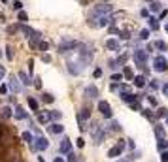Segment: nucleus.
Returning <instances> with one entry per match:
<instances>
[{
    "mask_svg": "<svg viewBox=\"0 0 168 162\" xmlns=\"http://www.w3.org/2000/svg\"><path fill=\"white\" fill-rule=\"evenodd\" d=\"M157 117H168V109H166V107H159Z\"/></svg>",
    "mask_w": 168,
    "mask_h": 162,
    "instance_id": "25",
    "label": "nucleus"
},
{
    "mask_svg": "<svg viewBox=\"0 0 168 162\" xmlns=\"http://www.w3.org/2000/svg\"><path fill=\"white\" fill-rule=\"evenodd\" d=\"M151 10H153V11H159V10H161V4H159V2H153V4H151Z\"/></svg>",
    "mask_w": 168,
    "mask_h": 162,
    "instance_id": "41",
    "label": "nucleus"
},
{
    "mask_svg": "<svg viewBox=\"0 0 168 162\" xmlns=\"http://www.w3.org/2000/svg\"><path fill=\"white\" fill-rule=\"evenodd\" d=\"M140 13H142V17H149V11H148V10H142Z\"/></svg>",
    "mask_w": 168,
    "mask_h": 162,
    "instance_id": "47",
    "label": "nucleus"
},
{
    "mask_svg": "<svg viewBox=\"0 0 168 162\" xmlns=\"http://www.w3.org/2000/svg\"><path fill=\"white\" fill-rule=\"evenodd\" d=\"M132 81H134V85H136V87H140V89H142L143 85H146V77H143V76H136Z\"/></svg>",
    "mask_w": 168,
    "mask_h": 162,
    "instance_id": "13",
    "label": "nucleus"
},
{
    "mask_svg": "<svg viewBox=\"0 0 168 162\" xmlns=\"http://www.w3.org/2000/svg\"><path fill=\"white\" fill-rule=\"evenodd\" d=\"M38 47H40L42 51H47V47H49V45H47V42H40V43H38Z\"/></svg>",
    "mask_w": 168,
    "mask_h": 162,
    "instance_id": "36",
    "label": "nucleus"
},
{
    "mask_svg": "<svg viewBox=\"0 0 168 162\" xmlns=\"http://www.w3.org/2000/svg\"><path fill=\"white\" fill-rule=\"evenodd\" d=\"M153 45H155V47H157V49H161V51H166V49H168V45H166V43H164L162 40H159V42H155Z\"/></svg>",
    "mask_w": 168,
    "mask_h": 162,
    "instance_id": "21",
    "label": "nucleus"
},
{
    "mask_svg": "<svg viewBox=\"0 0 168 162\" xmlns=\"http://www.w3.org/2000/svg\"><path fill=\"white\" fill-rule=\"evenodd\" d=\"M121 98L125 100V102H129V104H132V102H136L138 100V94H130V92H123V94H121Z\"/></svg>",
    "mask_w": 168,
    "mask_h": 162,
    "instance_id": "9",
    "label": "nucleus"
},
{
    "mask_svg": "<svg viewBox=\"0 0 168 162\" xmlns=\"http://www.w3.org/2000/svg\"><path fill=\"white\" fill-rule=\"evenodd\" d=\"M91 117V111L85 107V109H81V113H79V123H83V121H87Z\"/></svg>",
    "mask_w": 168,
    "mask_h": 162,
    "instance_id": "15",
    "label": "nucleus"
},
{
    "mask_svg": "<svg viewBox=\"0 0 168 162\" xmlns=\"http://www.w3.org/2000/svg\"><path fill=\"white\" fill-rule=\"evenodd\" d=\"M123 76H125L127 79H134V74H132V70H130V68H129V66H127V68H125V70H123Z\"/></svg>",
    "mask_w": 168,
    "mask_h": 162,
    "instance_id": "23",
    "label": "nucleus"
},
{
    "mask_svg": "<svg viewBox=\"0 0 168 162\" xmlns=\"http://www.w3.org/2000/svg\"><path fill=\"white\" fill-rule=\"evenodd\" d=\"M140 38H142V40H148V38H149V30H148V28H143V30L140 32Z\"/></svg>",
    "mask_w": 168,
    "mask_h": 162,
    "instance_id": "29",
    "label": "nucleus"
},
{
    "mask_svg": "<svg viewBox=\"0 0 168 162\" xmlns=\"http://www.w3.org/2000/svg\"><path fill=\"white\" fill-rule=\"evenodd\" d=\"M134 60H136V64H138L140 68H143V66H146V60H148V51H146V49L134 51Z\"/></svg>",
    "mask_w": 168,
    "mask_h": 162,
    "instance_id": "3",
    "label": "nucleus"
},
{
    "mask_svg": "<svg viewBox=\"0 0 168 162\" xmlns=\"http://www.w3.org/2000/svg\"><path fill=\"white\" fill-rule=\"evenodd\" d=\"M19 77H21V83L23 85H30V81H29V77H27L25 72H19Z\"/></svg>",
    "mask_w": 168,
    "mask_h": 162,
    "instance_id": "24",
    "label": "nucleus"
},
{
    "mask_svg": "<svg viewBox=\"0 0 168 162\" xmlns=\"http://www.w3.org/2000/svg\"><path fill=\"white\" fill-rule=\"evenodd\" d=\"M110 17L108 15H104V17H98V27H106V25H110Z\"/></svg>",
    "mask_w": 168,
    "mask_h": 162,
    "instance_id": "19",
    "label": "nucleus"
},
{
    "mask_svg": "<svg viewBox=\"0 0 168 162\" xmlns=\"http://www.w3.org/2000/svg\"><path fill=\"white\" fill-rule=\"evenodd\" d=\"M55 162H64V160H62L61 156H57V158H55Z\"/></svg>",
    "mask_w": 168,
    "mask_h": 162,
    "instance_id": "50",
    "label": "nucleus"
},
{
    "mask_svg": "<svg viewBox=\"0 0 168 162\" xmlns=\"http://www.w3.org/2000/svg\"><path fill=\"white\" fill-rule=\"evenodd\" d=\"M161 162H168V151H162L161 153Z\"/></svg>",
    "mask_w": 168,
    "mask_h": 162,
    "instance_id": "38",
    "label": "nucleus"
},
{
    "mask_svg": "<svg viewBox=\"0 0 168 162\" xmlns=\"http://www.w3.org/2000/svg\"><path fill=\"white\" fill-rule=\"evenodd\" d=\"M0 115H2L4 119H8V117H11V111H10V107L8 106H4V107H0Z\"/></svg>",
    "mask_w": 168,
    "mask_h": 162,
    "instance_id": "18",
    "label": "nucleus"
},
{
    "mask_svg": "<svg viewBox=\"0 0 168 162\" xmlns=\"http://www.w3.org/2000/svg\"><path fill=\"white\" fill-rule=\"evenodd\" d=\"M148 21H149V27H151V30H157V28H159V23H157V19H155V17H149Z\"/></svg>",
    "mask_w": 168,
    "mask_h": 162,
    "instance_id": "22",
    "label": "nucleus"
},
{
    "mask_svg": "<svg viewBox=\"0 0 168 162\" xmlns=\"http://www.w3.org/2000/svg\"><path fill=\"white\" fill-rule=\"evenodd\" d=\"M127 142H129V140H119V143H117L115 147H111V149L108 151V156H110V158H117L119 155H121V153H123V149H125V145H127Z\"/></svg>",
    "mask_w": 168,
    "mask_h": 162,
    "instance_id": "2",
    "label": "nucleus"
},
{
    "mask_svg": "<svg viewBox=\"0 0 168 162\" xmlns=\"http://www.w3.org/2000/svg\"><path fill=\"white\" fill-rule=\"evenodd\" d=\"M6 76V70H4V66H0V77H4Z\"/></svg>",
    "mask_w": 168,
    "mask_h": 162,
    "instance_id": "48",
    "label": "nucleus"
},
{
    "mask_svg": "<svg viewBox=\"0 0 168 162\" xmlns=\"http://www.w3.org/2000/svg\"><path fill=\"white\" fill-rule=\"evenodd\" d=\"M19 89H21V87H19L17 79H15V77L11 76V79H10V90H13V92H19Z\"/></svg>",
    "mask_w": 168,
    "mask_h": 162,
    "instance_id": "11",
    "label": "nucleus"
},
{
    "mask_svg": "<svg viewBox=\"0 0 168 162\" xmlns=\"http://www.w3.org/2000/svg\"><path fill=\"white\" fill-rule=\"evenodd\" d=\"M62 125H59V123H55V125H51V132L53 134H62Z\"/></svg>",
    "mask_w": 168,
    "mask_h": 162,
    "instance_id": "20",
    "label": "nucleus"
},
{
    "mask_svg": "<svg viewBox=\"0 0 168 162\" xmlns=\"http://www.w3.org/2000/svg\"><path fill=\"white\" fill-rule=\"evenodd\" d=\"M76 45H78L76 40H62V42L59 43V51H61V53H66L68 49H74Z\"/></svg>",
    "mask_w": 168,
    "mask_h": 162,
    "instance_id": "5",
    "label": "nucleus"
},
{
    "mask_svg": "<svg viewBox=\"0 0 168 162\" xmlns=\"http://www.w3.org/2000/svg\"><path fill=\"white\" fill-rule=\"evenodd\" d=\"M113 10V6L111 4H98L97 8H93V11H91V17H104L106 13H110Z\"/></svg>",
    "mask_w": 168,
    "mask_h": 162,
    "instance_id": "1",
    "label": "nucleus"
},
{
    "mask_svg": "<svg viewBox=\"0 0 168 162\" xmlns=\"http://www.w3.org/2000/svg\"><path fill=\"white\" fill-rule=\"evenodd\" d=\"M143 111V115H146V117H153V113L149 111V109H142Z\"/></svg>",
    "mask_w": 168,
    "mask_h": 162,
    "instance_id": "44",
    "label": "nucleus"
},
{
    "mask_svg": "<svg viewBox=\"0 0 168 162\" xmlns=\"http://www.w3.org/2000/svg\"><path fill=\"white\" fill-rule=\"evenodd\" d=\"M121 79H123V74H113L111 76V81H115V83H119Z\"/></svg>",
    "mask_w": 168,
    "mask_h": 162,
    "instance_id": "31",
    "label": "nucleus"
},
{
    "mask_svg": "<svg viewBox=\"0 0 168 162\" xmlns=\"http://www.w3.org/2000/svg\"><path fill=\"white\" fill-rule=\"evenodd\" d=\"M85 94H87L89 98H97V96H98V90H97V87H94V85H89V87L85 89Z\"/></svg>",
    "mask_w": 168,
    "mask_h": 162,
    "instance_id": "8",
    "label": "nucleus"
},
{
    "mask_svg": "<svg viewBox=\"0 0 168 162\" xmlns=\"http://www.w3.org/2000/svg\"><path fill=\"white\" fill-rule=\"evenodd\" d=\"M49 115H51V119H61V117H62V113H61V111H51Z\"/></svg>",
    "mask_w": 168,
    "mask_h": 162,
    "instance_id": "32",
    "label": "nucleus"
},
{
    "mask_svg": "<svg viewBox=\"0 0 168 162\" xmlns=\"http://www.w3.org/2000/svg\"><path fill=\"white\" fill-rule=\"evenodd\" d=\"M49 119H51V115H49V113H40V115H38V123H42V125H45Z\"/></svg>",
    "mask_w": 168,
    "mask_h": 162,
    "instance_id": "16",
    "label": "nucleus"
},
{
    "mask_svg": "<svg viewBox=\"0 0 168 162\" xmlns=\"http://www.w3.org/2000/svg\"><path fill=\"white\" fill-rule=\"evenodd\" d=\"M68 162H78V156L74 155V153H68V158H66Z\"/></svg>",
    "mask_w": 168,
    "mask_h": 162,
    "instance_id": "34",
    "label": "nucleus"
},
{
    "mask_svg": "<svg viewBox=\"0 0 168 162\" xmlns=\"http://www.w3.org/2000/svg\"><path fill=\"white\" fill-rule=\"evenodd\" d=\"M47 147H49V142H47V138L38 136V138H36V149L43 151V149H47Z\"/></svg>",
    "mask_w": 168,
    "mask_h": 162,
    "instance_id": "7",
    "label": "nucleus"
},
{
    "mask_svg": "<svg viewBox=\"0 0 168 162\" xmlns=\"http://www.w3.org/2000/svg\"><path fill=\"white\" fill-rule=\"evenodd\" d=\"M157 147H159V151L162 153V151L168 147V142H164V140H159V145H157Z\"/></svg>",
    "mask_w": 168,
    "mask_h": 162,
    "instance_id": "27",
    "label": "nucleus"
},
{
    "mask_svg": "<svg viewBox=\"0 0 168 162\" xmlns=\"http://www.w3.org/2000/svg\"><path fill=\"white\" fill-rule=\"evenodd\" d=\"M94 77H100L102 76V70H100V68H97V70H94V74H93Z\"/></svg>",
    "mask_w": 168,
    "mask_h": 162,
    "instance_id": "42",
    "label": "nucleus"
},
{
    "mask_svg": "<svg viewBox=\"0 0 168 162\" xmlns=\"http://www.w3.org/2000/svg\"><path fill=\"white\" fill-rule=\"evenodd\" d=\"M15 117H17V119H25V117H27L25 109H23L21 106H15Z\"/></svg>",
    "mask_w": 168,
    "mask_h": 162,
    "instance_id": "12",
    "label": "nucleus"
},
{
    "mask_svg": "<svg viewBox=\"0 0 168 162\" xmlns=\"http://www.w3.org/2000/svg\"><path fill=\"white\" fill-rule=\"evenodd\" d=\"M98 109H100V113L104 115L106 119H111V109H110L108 102H98Z\"/></svg>",
    "mask_w": 168,
    "mask_h": 162,
    "instance_id": "6",
    "label": "nucleus"
},
{
    "mask_svg": "<svg viewBox=\"0 0 168 162\" xmlns=\"http://www.w3.org/2000/svg\"><path fill=\"white\" fill-rule=\"evenodd\" d=\"M23 140H25L27 143H30L32 142V134L30 132H23Z\"/></svg>",
    "mask_w": 168,
    "mask_h": 162,
    "instance_id": "28",
    "label": "nucleus"
},
{
    "mask_svg": "<svg viewBox=\"0 0 168 162\" xmlns=\"http://www.w3.org/2000/svg\"><path fill=\"white\" fill-rule=\"evenodd\" d=\"M42 100H43V102H47V104H51V102H53V100H55V98H53V96H51V94H49V92H45V94H43V96H42Z\"/></svg>",
    "mask_w": 168,
    "mask_h": 162,
    "instance_id": "26",
    "label": "nucleus"
},
{
    "mask_svg": "<svg viewBox=\"0 0 168 162\" xmlns=\"http://www.w3.org/2000/svg\"><path fill=\"white\" fill-rule=\"evenodd\" d=\"M149 85H151V89H159V83H157V79H151V83H149Z\"/></svg>",
    "mask_w": 168,
    "mask_h": 162,
    "instance_id": "43",
    "label": "nucleus"
},
{
    "mask_svg": "<svg viewBox=\"0 0 168 162\" xmlns=\"http://www.w3.org/2000/svg\"><path fill=\"white\" fill-rule=\"evenodd\" d=\"M121 126H119V123H111V130H119Z\"/></svg>",
    "mask_w": 168,
    "mask_h": 162,
    "instance_id": "45",
    "label": "nucleus"
},
{
    "mask_svg": "<svg viewBox=\"0 0 168 162\" xmlns=\"http://www.w3.org/2000/svg\"><path fill=\"white\" fill-rule=\"evenodd\" d=\"M106 47L108 49H119V42L117 40H108L106 42Z\"/></svg>",
    "mask_w": 168,
    "mask_h": 162,
    "instance_id": "17",
    "label": "nucleus"
},
{
    "mask_svg": "<svg viewBox=\"0 0 168 162\" xmlns=\"http://www.w3.org/2000/svg\"><path fill=\"white\" fill-rule=\"evenodd\" d=\"M155 136L159 138V140H164V128L161 125H155Z\"/></svg>",
    "mask_w": 168,
    "mask_h": 162,
    "instance_id": "14",
    "label": "nucleus"
},
{
    "mask_svg": "<svg viewBox=\"0 0 168 162\" xmlns=\"http://www.w3.org/2000/svg\"><path fill=\"white\" fill-rule=\"evenodd\" d=\"M119 36H121L123 40H129V38H130V34H129V30H121V32H119Z\"/></svg>",
    "mask_w": 168,
    "mask_h": 162,
    "instance_id": "35",
    "label": "nucleus"
},
{
    "mask_svg": "<svg viewBox=\"0 0 168 162\" xmlns=\"http://www.w3.org/2000/svg\"><path fill=\"white\" fill-rule=\"evenodd\" d=\"M6 57H8L10 60L13 59V51H11V47H10V45H8V47H6Z\"/></svg>",
    "mask_w": 168,
    "mask_h": 162,
    "instance_id": "37",
    "label": "nucleus"
},
{
    "mask_svg": "<svg viewBox=\"0 0 168 162\" xmlns=\"http://www.w3.org/2000/svg\"><path fill=\"white\" fill-rule=\"evenodd\" d=\"M166 125H168V121H166Z\"/></svg>",
    "mask_w": 168,
    "mask_h": 162,
    "instance_id": "52",
    "label": "nucleus"
},
{
    "mask_svg": "<svg viewBox=\"0 0 168 162\" xmlns=\"http://www.w3.org/2000/svg\"><path fill=\"white\" fill-rule=\"evenodd\" d=\"M153 68L157 72H166V68H168V60L164 57H155L153 60Z\"/></svg>",
    "mask_w": 168,
    "mask_h": 162,
    "instance_id": "4",
    "label": "nucleus"
},
{
    "mask_svg": "<svg viewBox=\"0 0 168 162\" xmlns=\"http://www.w3.org/2000/svg\"><path fill=\"white\" fill-rule=\"evenodd\" d=\"M17 17H19V21H27V19H29V15H27L25 11H19V13H17Z\"/></svg>",
    "mask_w": 168,
    "mask_h": 162,
    "instance_id": "33",
    "label": "nucleus"
},
{
    "mask_svg": "<svg viewBox=\"0 0 168 162\" xmlns=\"http://www.w3.org/2000/svg\"><path fill=\"white\" fill-rule=\"evenodd\" d=\"M70 147H72L70 140H68V138H64L62 143H61V153H70Z\"/></svg>",
    "mask_w": 168,
    "mask_h": 162,
    "instance_id": "10",
    "label": "nucleus"
},
{
    "mask_svg": "<svg viewBox=\"0 0 168 162\" xmlns=\"http://www.w3.org/2000/svg\"><path fill=\"white\" fill-rule=\"evenodd\" d=\"M162 92H164V94L168 96V83H166V85H162Z\"/></svg>",
    "mask_w": 168,
    "mask_h": 162,
    "instance_id": "49",
    "label": "nucleus"
},
{
    "mask_svg": "<svg viewBox=\"0 0 168 162\" xmlns=\"http://www.w3.org/2000/svg\"><path fill=\"white\" fill-rule=\"evenodd\" d=\"M164 30H166V32H168V23H166V25H164Z\"/></svg>",
    "mask_w": 168,
    "mask_h": 162,
    "instance_id": "51",
    "label": "nucleus"
},
{
    "mask_svg": "<svg viewBox=\"0 0 168 162\" xmlns=\"http://www.w3.org/2000/svg\"><path fill=\"white\" fill-rule=\"evenodd\" d=\"M148 98H149V104H151V106H157V100H155L153 96H148Z\"/></svg>",
    "mask_w": 168,
    "mask_h": 162,
    "instance_id": "46",
    "label": "nucleus"
},
{
    "mask_svg": "<svg viewBox=\"0 0 168 162\" xmlns=\"http://www.w3.org/2000/svg\"><path fill=\"white\" fill-rule=\"evenodd\" d=\"M21 8H23V4L19 2V0H15V2H13V10H17V11H21Z\"/></svg>",
    "mask_w": 168,
    "mask_h": 162,
    "instance_id": "39",
    "label": "nucleus"
},
{
    "mask_svg": "<svg viewBox=\"0 0 168 162\" xmlns=\"http://www.w3.org/2000/svg\"><path fill=\"white\" fill-rule=\"evenodd\" d=\"M29 106H30V107H32V109H34V111H36V109H38V102H36V100H34V98H29Z\"/></svg>",
    "mask_w": 168,
    "mask_h": 162,
    "instance_id": "30",
    "label": "nucleus"
},
{
    "mask_svg": "<svg viewBox=\"0 0 168 162\" xmlns=\"http://www.w3.org/2000/svg\"><path fill=\"white\" fill-rule=\"evenodd\" d=\"M76 143H78V147H85V140H83V138H78Z\"/></svg>",
    "mask_w": 168,
    "mask_h": 162,
    "instance_id": "40",
    "label": "nucleus"
}]
</instances>
